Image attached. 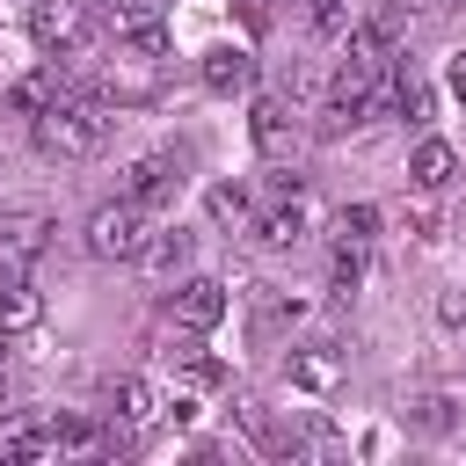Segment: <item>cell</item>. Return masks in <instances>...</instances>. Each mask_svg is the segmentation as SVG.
<instances>
[{
    "instance_id": "1",
    "label": "cell",
    "mask_w": 466,
    "mask_h": 466,
    "mask_svg": "<svg viewBox=\"0 0 466 466\" xmlns=\"http://www.w3.org/2000/svg\"><path fill=\"white\" fill-rule=\"evenodd\" d=\"M36 124V146L51 153V160H87V153H102V138H109V109L95 102V95H80V87H66L51 109H36L29 116Z\"/></svg>"
},
{
    "instance_id": "2",
    "label": "cell",
    "mask_w": 466,
    "mask_h": 466,
    "mask_svg": "<svg viewBox=\"0 0 466 466\" xmlns=\"http://www.w3.org/2000/svg\"><path fill=\"white\" fill-rule=\"evenodd\" d=\"M146 240H153V211H146L138 197L95 204V218H87V255H95V262H138Z\"/></svg>"
},
{
    "instance_id": "3",
    "label": "cell",
    "mask_w": 466,
    "mask_h": 466,
    "mask_svg": "<svg viewBox=\"0 0 466 466\" xmlns=\"http://www.w3.org/2000/svg\"><path fill=\"white\" fill-rule=\"evenodd\" d=\"M29 36L51 58H87L95 51V7L87 0H36L29 7Z\"/></svg>"
},
{
    "instance_id": "4",
    "label": "cell",
    "mask_w": 466,
    "mask_h": 466,
    "mask_svg": "<svg viewBox=\"0 0 466 466\" xmlns=\"http://www.w3.org/2000/svg\"><path fill=\"white\" fill-rule=\"evenodd\" d=\"M51 211L36 204H0V277H29V262L51 248Z\"/></svg>"
},
{
    "instance_id": "5",
    "label": "cell",
    "mask_w": 466,
    "mask_h": 466,
    "mask_svg": "<svg viewBox=\"0 0 466 466\" xmlns=\"http://www.w3.org/2000/svg\"><path fill=\"white\" fill-rule=\"evenodd\" d=\"M160 66H167V51H146V44H124V36H116V58H109V73H102V95H109V102H146V95L160 87Z\"/></svg>"
},
{
    "instance_id": "6",
    "label": "cell",
    "mask_w": 466,
    "mask_h": 466,
    "mask_svg": "<svg viewBox=\"0 0 466 466\" xmlns=\"http://www.w3.org/2000/svg\"><path fill=\"white\" fill-rule=\"evenodd\" d=\"M167 320H175L182 335L218 328V320H226V284H218V277H189V284H175V291H167Z\"/></svg>"
},
{
    "instance_id": "7",
    "label": "cell",
    "mask_w": 466,
    "mask_h": 466,
    "mask_svg": "<svg viewBox=\"0 0 466 466\" xmlns=\"http://www.w3.org/2000/svg\"><path fill=\"white\" fill-rule=\"evenodd\" d=\"M248 131H255V153H262V160H277V167L299 160V124H291V109H284L277 95H262V102L248 109Z\"/></svg>"
},
{
    "instance_id": "8",
    "label": "cell",
    "mask_w": 466,
    "mask_h": 466,
    "mask_svg": "<svg viewBox=\"0 0 466 466\" xmlns=\"http://www.w3.org/2000/svg\"><path fill=\"white\" fill-rule=\"evenodd\" d=\"M175 189H182V160H175V153H138V160L124 167V197H138L146 211H153V204H175Z\"/></svg>"
},
{
    "instance_id": "9",
    "label": "cell",
    "mask_w": 466,
    "mask_h": 466,
    "mask_svg": "<svg viewBox=\"0 0 466 466\" xmlns=\"http://www.w3.org/2000/svg\"><path fill=\"white\" fill-rule=\"evenodd\" d=\"M306 233H313V197H306V189H284V197L255 218V240H262V248H299Z\"/></svg>"
},
{
    "instance_id": "10",
    "label": "cell",
    "mask_w": 466,
    "mask_h": 466,
    "mask_svg": "<svg viewBox=\"0 0 466 466\" xmlns=\"http://www.w3.org/2000/svg\"><path fill=\"white\" fill-rule=\"evenodd\" d=\"M342 371H350L342 342H299L291 350V386H306V393H335Z\"/></svg>"
},
{
    "instance_id": "11",
    "label": "cell",
    "mask_w": 466,
    "mask_h": 466,
    "mask_svg": "<svg viewBox=\"0 0 466 466\" xmlns=\"http://www.w3.org/2000/svg\"><path fill=\"white\" fill-rule=\"evenodd\" d=\"M153 415H160V400H153L146 379H116V386H109V444L131 437V430H146Z\"/></svg>"
},
{
    "instance_id": "12",
    "label": "cell",
    "mask_w": 466,
    "mask_h": 466,
    "mask_svg": "<svg viewBox=\"0 0 466 466\" xmlns=\"http://www.w3.org/2000/svg\"><path fill=\"white\" fill-rule=\"evenodd\" d=\"M204 87H211V95H248V87H255V58H248L240 44L204 51Z\"/></svg>"
},
{
    "instance_id": "13",
    "label": "cell",
    "mask_w": 466,
    "mask_h": 466,
    "mask_svg": "<svg viewBox=\"0 0 466 466\" xmlns=\"http://www.w3.org/2000/svg\"><path fill=\"white\" fill-rule=\"evenodd\" d=\"M451 175H459V153H451L444 138H422V146L408 153V182H415L422 197H437V189H451Z\"/></svg>"
},
{
    "instance_id": "14",
    "label": "cell",
    "mask_w": 466,
    "mask_h": 466,
    "mask_svg": "<svg viewBox=\"0 0 466 466\" xmlns=\"http://www.w3.org/2000/svg\"><path fill=\"white\" fill-rule=\"evenodd\" d=\"M58 95H66V73H58V58H51V66H36V73H22L7 102H15V116H36V109H51Z\"/></svg>"
},
{
    "instance_id": "15",
    "label": "cell",
    "mask_w": 466,
    "mask_h": 466,
    "mask_svg": "<svg viewBox=\"0 0 466 466\" xmlns=\"http://www.w3.org/2000/svg\"><path fill=\"white\" fill-rule=\"evenodd\" d=\"M44 320V299L29 291V277H0V328L15 335V328H36Z\"/></svg>"
},
{
    "instance_id": "16",
    "label": "cell",
    "mask_w": 466,
    "mask_h": 466,
    "mask_svg": "<svg viewBox=\"0 0 466 466\" xmlns=\"http://www.w3.org/2000/svg\"><path fill=\"white\" fill-rule=\"evenodd\" d=\"M51 451V422H0V459L22 466V459H44Z\"/></svg>"
},
{
    "instance_id": "17",
    "label": "cell",
    "mask_w": 466,
    "mask_h": 466,
    "mask_svg": "<svg viewBox=\"0 0 466 466\" xmlns=\"http://www.w3.org/2000/svg\"><path fill=\"white\" fill-rule=\"evenodd\" d=\"M371 233H379V211L371 204H342L335 211V248H371Z\"/></svg>"
},
{
    "instance_id": "18",
    "label": "cell",
    "mask_w": 466,
    "mask_h": 466,
    "mask_svg": "<svg viewBox=\"0 0 466 466\" xmlns=\"http://www.w3.org/2000/svg\"><path fill=\"white\" fill-rule=\"evenodd\" d=\"M299 313H306L299 299H284V291H269V284L255 291V328H262V335H277V328H299Z\"/></svg>"
},
{
    "instance_id": "19",
    "label": "cell",
    "mask_w": 466,
    "mask_h": 466,
    "mask_svg": "<svg viewBox=\"0 0 466 466\" xmlns=\"http://www.w3.org/2000/svg\"><path fill=\"white\" fill-rule=\"evenodd\" d=\"M138 262H146V269H160V277H167V269H182V262H189V233H153Z\"/></svg>"
},
{
    "instance_id": "20",
    "label": "cell",
    "mask_w": 466,
    "mask_h": 466,
    "mask_svg": "<svg viewBox=\"0 0 466 466\" xmlns=\"http://www.w3.org/2000/svg\"><path fill=\"white\" fill-rule=\"evenodd\" d=\"M364 284V248H335V269H328V291L335 299H350Z\"/></svg>"
},
{
    "instance_id": "21",
    "label": "cell",
    "mask_w": 466,
    "mask_h": 466,
    "mask_svg": "<svg viewBox=\"0 0 466 466\" xmlns=\"http://www.w3.org/2000/svg\"><path fill=\"white\" fill-rule=\"evenodd\" d=\"M306 22H313L320 36H342V29H350V0H306Z\"/></svg>"
},
{
    "instance_id": "22",
    "label": "cell",
    "mask_w": 466,
    "mask_h": 466,
    "mask_svg": "<svg viewBox=\"0 0 466 466\" xmlns=\"http://www.w3.org/2000/svg\"><path fill=\"white\" fill-rule=\"evenodd\" d=\"M211 218H218V226H226V218H248V189H240V182H218V189H211Z\"/></svg>"
},
{
    "instance_id": "23",
    "label": "cell",
    "mask_w": 466,
    "mask_h": 466,
    "mask_svg": "<svg viewBox=\"0 0 466 466\" xmlns=\"http://www.w3.org/2000/svg\"><path fill=\"white\" fill-rule=\"evenodd\" d=\"M415 430H430V437H437V430H451V400H444V393L415 400Z\"/></svg>"
},
{
    "instance_id": "24",
    "label": "cell",
    "mask_w": 466,
    "mask_h": 466,
    "mask_svg": "<svg viewBox=\"0 0 466 466\" xmlns=\"http://www.w3.org/2000/svg\"><path fill=\"white\" fill-rule=\"evenodd\" d=\"M437 320H444V328H466V284H459V291H444V299H437Z\"/></svg>"
},
{
    "instance_id": "25",
    "label": "cell",
    "mask_w": 466,
    "mask_h": 466,
    "mask_svg": "<svg viewBox=\"0 0 466 466\" xmlns=\"http://www.w3.org/2000/svg\"><path fill=\"white\" fill-rule=\"evenodd\" d=\"M87 7H95V15H102V22H116V15H124V7H131V0H87Z\"/></svg>"
},
{
    "instance_id": "26",
    "label": "cell",
    "mask_w": 466,
    "mask_h": 466,
    "mask_svg": "<svg viewBox=\"0 0 466 466\" xmlns=\"http://www.w3.org/2000/svg\"><path fill=\"white\" fill-rule=\"evenodd\" d=\"M451 87H459V95H466V51H459V58H451Z\"/></svg>"
},
{
    "instance_id": "27",
    "label": "cell",
    "mask_w": 466,
    "mask_h": 466,
    "mask_svg": "<svg viewBox=\"0 0 466 466\" xmlns=\"http://www.w3.org/2000/svg\"><path fill=\"white\" fill-rule=\"evenodd\" d=\"M7 400H15V386H7V364H0V415H7Z\"/></svg>"
},
{
    "instance_id": "28",
    "label": "cell",
    "mask_w": 466,
    "mask_h": 466,
    "mask_svg": "<svg viewBox=\"0 0 466 466\" xmlns=\"http://www.w3.org/2000/svg\"><path fill=\"white\" fill-rule=\"evenodd\" d=\"M0 364H7V328H0Z\"/></svg>"
}]
</instances>
